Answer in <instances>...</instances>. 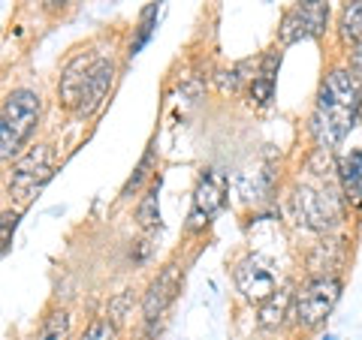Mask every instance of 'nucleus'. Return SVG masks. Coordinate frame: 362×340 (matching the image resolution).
I'll use <instances>...</instances> for the list:
<instances>
[{
  "mask_svg": "<svg viewBox=\"0 0 362 340\" xmlns=\"http://www.w3.org/2000/svg\"><path fill=\"white\" fill-rule=\"evenodd\" d=\"M362 111V82L350 66H335L323 78L317 90V106L308 123V133L317 148L335 151L344 142V135L356 127Z\"/></svg>",
  "mask_w": 362,
  "mask_h": 340,
  "instance_id": "1",
  "label": "nucleus"
},
{
  "mask_svg": "<svg viewBox=\"0 0 362 340\" xmlns=\"http://www.w3.org/2000/svg\"><path fill=\"white\" fill-rule=\"evenodd\" d=\"M42 106L40 97L30 87H13L0 109V157L9 163L21 154V148L30 142L33 130L40 123Z\"/></svg>",
  "mask_w": 362,
  "mask_h": 340,
  "instance_id": "2",
  "label": "nucleus"
},
{
  "mask_svg": "<svg viewBox=\"0 0 362 340\" xmlns=\"http://www.w3.org/2000/svg\"><path fill=\"white\" fill-rule=\"evenodd\" d=\"M341 187L326 190L323 184H299L293 190V211L299 223L311 232H332L344 220V205L338 199Z\"/></svg>",
  "mask_w": 362,
  "mask_h": 340,
  "instance_id": "3",
  "label": "nucleus"
},
{
  "mask_svg": "<svg viewBox=\"0 0 362 340\" xmlns=\"http://www.w3.org/2000/svg\"><path fill=\"white\" fill-rule=\"evenodd\" d=\"M341 298V280L338 274H314L308 283H302L293 298V320L299 328H320Z\"/></svg>",
  "mask_w": 362,
  "mask_h": 340,
  "instance_id": "4",
  "label": "nucleus"
},
{
  "mask_svg": "<svg viewBox=\"0 0 362 340\" xmlns=\"http://www.w3.org/2000/svg\"><path fill=\"white\" fill-rule=\"evenodd\" d=\"M52 181V148L49 145H33L28 154L16 157L6 178V190L16 202H30L37 193Z\"/></svg>",
  "mask_w": 362,
  "mask_h": 340,
  "instance_id": "5",
  "label": "nucleus"
},
{
  "mask_svg": "<svg viewBox=\"0 0 362 340\" xmlns=\"http://www.w3.org/2000/svg\"><path fill=\"white\" fill-rule=\"evenodd\" d=\"M329 28V4L326 0H296L278 25L281 45H296L305 40H320Z\"/></svg>",
  "mask_w": 362,
  "mask_h": 340,
  "instance_id": "6",
  "label": "nucleus"
},
{
  "mask_svg": "<svg viewBox=\"0 0 362 340\" xmlns=\"http://www.w3.org/2000/svg\"><path fill=\"white\" fill-rule=\"evenodd\" d=\"M233 280H235V289L242 292V298L257 304V308L259 304H266L278 292L275 268H272L269 259L257 256V253H247V256H242L239 262H235Z\"/></svg>",
  "mask_w": 362,
  "mask_h": 340,
  "instance_id": "7",
  "label": "nucleus"
},
{
  "mask_svg": "<svg viewBox=\"0 0 362 340\" xmlns=\"http://www.w3.org/2000/svg\"><path fill=\"white\" fill-rule=\"evenodd\" d=\"M226 202V175L218 169H206L199 175V184L194 190V202H190L187 214V232H199L214 220V214L223 208Z\"/></svg>",
  "mask_w": 362,
  "mask_h": 340,
  "instance_id": "8",
  "label": "nucleus"
},
{
  "mask_svg": "<svg viewBox=\"0 0 362 340\" xmlns=\"http://www.w3.org/2000/svg\"><path fill=\"white\" fill-rule=\"evenodd\" d=\"M178 292H181V268L175 262H169L160 274L148 283V289H145V296H142V316H145V322L154 325L157 320H160L169 304L175 301Z\"/></svg>",
  "mask_w": 362,
  "mask_h": 340,
  "instance_id": "9",
  "label": "nucleus"
},
{
  "mask_svg": "<svg viewBox=\"0 0 362 340\" xmlns=\"http://www.w3.org/2000/svg\"><path fill=\"white\" fill-rule=\"evenodd\" d=\"M112 78H115V63H112V58H94V63H90V70H88V78H85L82 103H78L76 115L88 118L103 106V99L112 87Z\"/></svg>",
  "mask_w": 362,
  "mask_h": 340,
  "instance_id": "10",
  "label": "nucleus"
},
{
  "mask_svg": "<svg viewBox=\"0 0 362 340\" xmlns=\"http://www.w3.org/2000/svg\"><path fill=\"white\" fill-rule=\"evenodd\" d=\"M278 70H281V49L266 51L257 61V73L247 85V99L254 109H269L275 99V85H278Z\"/></svg>",
  "mask_w": 362,
  "mask_h": 340,
  "instance_id": "11",
  "label": "nucleus"
},
{
  "mask_svg": "<svg viewBox=\"0 0 362 340\" xmlns=\"http://www.w3.org/2000/svg\"><path fill=\"white\" fill-rule=\"evenodd\" d=\"M94 63V54L90 51H78L76 58L66 61L64 73H61V82H58V97H61V106L76 111L78 103H82V90H85V78L88 70Z\"/></svg>",
  "mask_w": 362,
  "mask_h": 340,
  "instance_id": "12",
  "label": "nucleus"
},
{
  "mask_svg": "<svg viewBox=\"0 0 362 340\" xmlns=\"http://www.w3.org/2000/svg\"><path fill=\"white\" fill-rule=\"evenodd\" d=\"M338 187L350 208H362V154H350L338 163Z\"/></svg>",
  "mask_w": 362,
  "mask_h": 340,
  "instance_id": "13",
  "label": "nucleus"
},
{
  "mask_svg": "<svg viewBox=\"0 0 362 340\" xmlns=\"http://www.w3.org/2000/svg\"><path fill=\"white\" fill-rule=\"evenodd\" d=\"M293 298H296V292L281 289L266 304H259V328H266V332H275V328L284 325L287 316H293V310H290Z\"/></svg>",
  "mask_w": 362,
  "mask_h": 340,
  "instance_id": "14",
  "label": "nucleus"
},
{
  "mask_svg": "<svg viewBox=\"0 0 362 340\" xmlns=\"http://www.w3.org/2000/svg\"><path fill=\"white\" fill-rule=\"evenodd\" d=\"M338 40L344 49H354L362 42V0H347L338 16Z\"/></svg>",
  "mask_w": 362,
  "mask_h": 340,
  "instance_id": "15",
  "label": "nucleus"
},
{
  "mask_svg": "<svg viewBox=\"0 0 362 340\" xmlns=\"http://www.w3.org/2000/svg\"><path fill=\"white\" fill-rule=\"evenodd\" d=\"M254 73H257V63L247 58V61H239V63H233L230 70H221L218 75H214V85H218V90L226 97V94H239V90L245 87V85H251V78H254Z\"/></svg>",
  "mask_w": 362,
  "mask_h": 340,
  "instance_id": "16",
  "label": "nucleus"
},
{
  "mask_svg": "<svg viewBox=\"0 0 362 340\" xmlns=\"http://www.w3.org/2000/svg\"><path fill=\"white\" fill-rule=\"evenodd\" d=\"M70 334H73V316H70V310L58 308V310H52L42 320L40 332H37L33 340H70Z\"/></svg>",
  "mask_w": 362,
  "mask_h": 340,
  "instance_id": "17",
  "label": "nucleus"
},
{
  "mask_svg": "<svg viewBox=\"0 0 362 340\" xmlns=\"http://www.w3.org/2000/svg\"><path fill=\"white\" fill-rule=\"evenodd\" d=\"M136 220L142 229H157L160 226V181L145 190V196L136 205Z\"/></svg>",
  "mask_w": 362,
  "mask_h": 340,
  "instance_id": "18",
  "label": "nucleus"
},
{
  "mask_svg": "<svg viewBox=\"0 0 362 340\" xmlns=\"http://www.w3.org/2000/svg\"><path fill=\"white\" fill-rule=\"evenodd\" d=\"M157 16H160V4H151V6L142 9L139 25H136V33H133V40H130V58H136V54H139L145 45H148V40L154 37V30H157Z\"/></svg>",
  "mask_w": 362,
  "mask_h": 340,
  "instance_id": "19",
  "label": "nucleus"
},
{
  "mask_svg": "<svg viewBox=\"0 0 362 340\" xmlns=\"http://www.w3.org/2000/svg\"><path fill=\"white\" fill-rule=\"evenodd\" d=\"M154 160H157V145L151 142V145H148V151H145V154H142V160H139V166H136V169H133V175L127 178V184H124V190H121V196H124V199H130V196H133V193H136V190H139V187L145 184V178H148V175H151V166H154Z\"/></svg>",
  "mask_w": 362,
  "mask_h": 340,
  "instance_id": "20",
  "label": "nucleus"
},
{
  "mask_svg": "<svg viewBox=\"0 0 362 340\" xmlns=\"http://www.w3.org/2000/svg\"><path fill=\"white\" fill-rule=\"evenodd\" d=\"M332 250H338V241H335V238H323V241L314 247V253H311V268L317 271V274H335L338 259L329 256Z\"/></svg>",
  "mask_w": 362,
  "mask_h": 340,
  "instance_id": "21",
  "label": "nucleus"
},
{
  "mask_svg": "<svg viewBox=\"0 0 362 340\" xmlns=\"http://www.w3.org/2000/svg\"><path fill=\"white\" fill-rule=\"evenodd\" d=\"M82 340H121L118 337V325L112 320H94L82 332Z\"/></svg>",
  "mask_w": 362,
  "mask_h": 340,
  "instance_id": "22",
  "label": "nucleus"
},
{
  "mask_svg": "<svg viewBox=\"0 0 362 340\" xmlns=\"http://www.w3.org/2000/svg\"><path fill=\"white\" fill-rule=\"evenodd\" d=\"M16 226H18V211H4V223H0V241H4V256L9 253V244H13Z\"/></svg>",
  "mask_w": 362,
  "mask_h": 340,
  "instance_id": "23",
  "label": "nucleus"
},
{
  "mask_svg": "<svg viewBox=\"0 0 362 340\" xmlns=\"http://www.w3.org/2000/svg\"><path fill=\"white\" fill-rule=\"evenodd\" d=\"M350 70H354V75L362 82V42L350 49Z\"/></svg>",
  "mask_w": 362,
  "mask_h": 340,
  "instance_id": "24",
  "label": "nucleus"
},
{
  "mask_svg": "<svg viewBox=\"0 0 362 340\" xmlns=\"http://www.w3.org/2000/svg\"><path fill=\"white\" fill-rule=\"evenodd\" d=\"M70 0H42V9L45 13H58V9H64Z\"/></svg>",
  "mask_w": 362,
  "mask_h": 340,
  "instance_id": "25",
  "label": "nucleus"
}]
</instances>
